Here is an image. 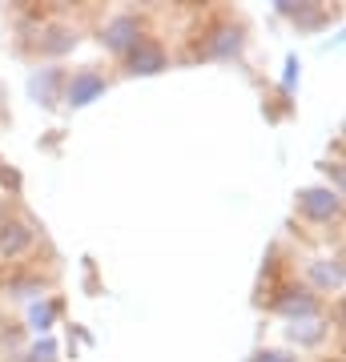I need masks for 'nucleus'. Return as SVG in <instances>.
<instances>
[{
    "label": "nucleus",
    "mask_w": 346,
    "mask_h": 362,
    "mask_svg": "<svg viewBox=\"0 0 346 362\" xmlns=\"http://www.w3.org/2000/svg\"><path fill=\"white\" fill-rule=\"evenodd\" d=\"M314 278L322 286H342V266L334 262V266H314Z\"/></svg>",
    "instance_id": "obj_10"
},
{
    "label": "nucleus",
    "mask_w": 346,
    "mask_h": 362,
    "mask_svg": "<svg viewBox=\"0 0 346 362\" xmlns=\"http://www.w3.org/2000/svg\"><path fill=\"white\" fill-rule=\"evenodd\" d=\"M238 49H242V33H238V28H218V33L202 45V57H233Z\"/></svg>",
    "instance_id": "obj_6"
},
{
    "label": "nucleus",
    "mask_w": 346,
    "mask_h": 362,
    "mask_svg": "<svg viewBox=\"0 0 346 362\" xmlns=\"http://www.w3.org/2000/svg\"><path fill=\"white\" fill-rule=\"evenodd\" d=\"M73 45H77V37H73L69 28H49L45 40H40V49H45V52H69Z\"/></svg>",
    "instance_id": "obj_7"
},
{
    "label": "nucleus",
    "mask_w": 346,
    "mask_h": 362,
    "mask_svg": "<svg viewBox=\"0 0 346 362\" xmlns=\"http://www.w3.org/2000/svg\"><path fill=\"white\" fill-rule=\"evenodd\" d=\"M298 209H302L306 218L326 221L342 209V202H338V194H330V189H302V194H298Z\"/></svg>",
    "instance_id": "obj_1"
},
{
    "label": "nucleus",
    "mask_w": 346,
    "mask_h": 362,
    "mask_svg": "<svg viewBox=\"0 0 346 362\" xmlns=\"http://www.w3.org/2000/svg\"><path fill=\"white\" fill-rule=\"evenodd\" d=\"M52 85H57V77H52V73H49V77H45V81H33V93H37V97H45V105H52Z\"/></svg>",
    "instance_id": "obj_11"
},
{
    "label": "nucleus",
    "mask_w": 346,
    "mask_h": 362,
    "mask_svg": "<svg viewBox=\"0 0 346 362\" xmlns=\"http://www.w3.org/2000/svg\"><path fill=\"white\" fill-rule=\"evenodd\" d=\"M105 93V81L97 77V73H77V77L69 81V89H64V101L69 105H89L97 101Z\"/></svg>",
    "instance_id": "obj_2"
},
{
    "label": "nucleus",
    "mask_w": 346,
    "mask_h": 362,
    "mask_svg": "<svg viewBox=\"0 0 346 362\" xmlns=\"http://www.w3.org/2000/svg\"><path fill=\"white\" fill-rule=\"evenodd\" d=\"M278 306H282V314L298 318V314H314V298H310L306 290H294V294H290V298H282Z\"/></svg>",
    "instance_id": "obj_8"
},
{
    "label": "nucleus",
    "mask_w": 346,
    "mask_h": 362,
    "mask_svg": "<svg viewBox=\"0 0 346 362\" xmlns=\"http://www.w3.org/2000/svg\"><path fill=\"white\" fill-rule=\"evenodd\" d=\"M137 33H142V25H137V16H117L113 25L105 28V45L113 52H125L137 45Z\"/></svg>",
    "instance_id": "obj_3"
},
{
    "label": "nucleus",
    "mask_w": 346,
    "mask_h": 362,
    "mask_svg": "<svg viewBox=\"0 0 346 362\" xmlns=\"http://www.w3.org/2000/svg\"><path fill=\"white\" fill-rule=\"evenodd\" d=\"M161 65H166V52L157 49V45H145V40H137V45L129 49V69H133V73L149 77V73H161Z\"/></svg>",
    "instance_id": "obj_4"
},
{
    "label": "nucleus",
    "mask_w": 346,
    "mask_h": 362,
    "mask_svg": "<svg viewBox=\"0 0 346 362\" xmlns=\"http://www.w3.org/2000/svg\"><path fill=\"white\" fill-rule=\"evenodd\" d=\"M290 334H294V342H318V338L326 334V326L322 322H294Z\"/></svg>",
    "instance_id": "obj_9"
},
{
    "label": "nucleus",
    "mask_w": 346,
    "mask_h": 362,
    "mask_svg": "<svg viewBox=\"0 0 346 362\" xmlns=\"http://www.w3.org/2000/svg\"><path fill=\"white\" fill-rule=\"evenodd\" d=\"M28 242H33V230H28L25 221H4L0 226V254H21V250H28Z\"/></svg>",
    "instance_id": "obj_5"
},
{
    "label": "nucleus",
    "mask_w": 346,
    "mask_h": 362,
    "mask_svg": "<svg viewBox=\"0 0 346 362\" xmlns=\"http://www.w3.org/2000/svg\"><path fill=\"white\" fill-rule=\"evenodd\" d=\"M52 314H57L52 306H37V310H33V322H37V326H49V322H52Z\"/></svg>",
    "instance_id": "obj_12"
},
{
    "label": "nucleus",
    "mask_w": 346,
    "mask_h": 362,
    "mask_svg": "<svg viewBox=\"0 0 346 362\" xmlns=\"http://www.w3.org/2000/svg\"><path fill=\"white\" fill-rule=\"evenodd\" d=\"M258 362H290L286 354H278V350H270V354H258Z\"/></svg>",
    "instance_id": "obj_13"
}]
</instances>
